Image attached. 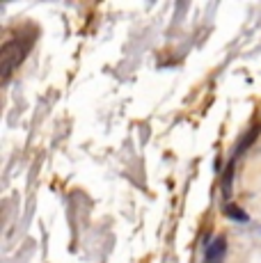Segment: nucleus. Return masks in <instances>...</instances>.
<instances>
[{
	"label": "nucleus",
	"mask_w": 261,
	"mask_h": 263,
	"mask_svg": "<svg viewBox=\"0 0 261 263\" xmlns=\"http://www.w3.org/2000/svg\"><path fill=\"white\" fill-rule=\"evenodd\" d=\"M254 135H259V124H257V126H252V130H250V135H248V138H245V140H243V142H240L238 146H236V151H243V149H248V144L254 140Z\"/></svg>",
	"instance_id": "7ed1b4c3"
},
{
	"label": "nucleus",
	"mask_w": 261,
	"mask_h": 263,
	"mask_svg": "<svg viewBox=\"0 0 261 263\" xmlns=\"http://www.w3.org/2000/svg\"><path fill=\"white\" fill-rule=\"evenodd\" d=\"M225 252H227V240H225L222 236H218V238H213L207 245V252H204V254H207V261L209 263H215V261L222 259Z\"/></svg>",
	"instance_id": "f257e3e1"
},
{
	"label": "nucleus",
	"mask_w": 261,
	"mask_h": 263,
	"mask_svg": "<svg viewBox=\"0 0 261 263\" xmlns=\"http://www.w3.org/2000/svg\"><path fill=\"white\" fill-rule=\"evenodd\" d=\"M229 192H232V170L225 176V197H229Z\"/></svg>",
	"instance_id": "20e7f679"
},
{
	"label": "nucleus",
	"mask_w": 261,
	"mask_h": 263,
	"mask_svg": "<svg viewBox=\"0 0 261 263\" xmlns=\"http://www.w3.org/2000/svg\"><path fill=\"white\" fill-rule=\"evenodd\" d=\"M225 215L232 217L234 222H248L250 220L248 213H245L243 209H238V206H234V204H227V209H225Z\"/></svg>",
	"instance_id": "f03ea898"
}]
</instances>
